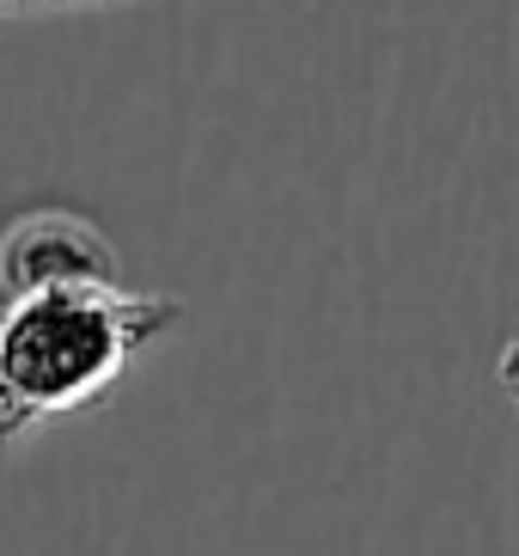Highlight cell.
<instances>
[{"label": "cell", "mask_w": 519, "mask_h": 556, "mask_svg": "<svg viewBox=\"0 0 519 556\" xmlns=\"http://www.w3.org/2000/svg\"><path fill=\"white\" fill-rule=\"evenodd\" d=\"M183 318V300L135 288H49L0 306V367L37 416L86 409Z\"/></svg>", "instance_id": "6da1fadb"}, {"label": "cell", "mask_w": 519, "mask_h": 556, "mask_svg": "<svg viewBox=\"0 0 519 556\" xmlns=\"http://www.w3.org/2000/svg\"><path fill=\"white\" fill-rule=\"evenodd\" d=\"M123 257L98 220L74 208H31L0 232V306L49 288H116Z\"/></svg>", "instance_id": "7a4b0ae2"}, {"label": "cell", "mask_w": 519, "mask_h": 556, "mask_svg": "<svg viewBox=\"0 0 519 556\" xmlns=\"http://www.w3.org/2000/svg\"><path fill=\"white\" fill-rule=\"evenodd\" d=\"M495 379H502V397L519 409V325H514V337L502 343V361H495Z\"/></svg>", "instance_id": "277c9868"}, {"label": "cell", "mask_w": 519, "mask_h": 556, "mask_svg": "<svg viewBox=\"0 0 519 556\" xmlns=\"http://www.w3.org/2000/svg\"><path fill=\"white\" fill-rule=\"evenodd\" d=\"M37 428H43V416L13 392V379H7V367H0V453H13L18 441H31Z\"/></svg>", "instance_id": "3957f363"}]
</instances>
